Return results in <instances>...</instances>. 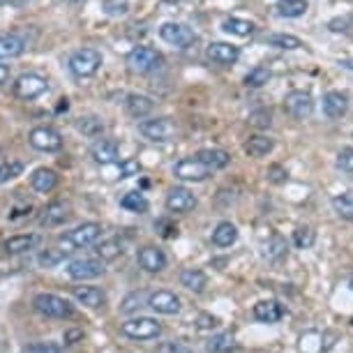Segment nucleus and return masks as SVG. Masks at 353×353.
<instances>
[{"mask_svg": "<svg viewBox=\"0 0 353 353\" xmlns=\"http://www.w3.org/2000/svg\"><path fill=\"white\" fill-rule=\"evenodd\" d=\"M181 284L185 286V289L194 291V293H201L205 289V284H208V279H205L203 270L199 268H185L181 272Z\"/></svg>", "mask_w": 353, "mask_h": 353, "instance_id": "obj_31", "label": "nucleus"}, {"mask_svg": "<svg viewBox=\"0 0 353 353\" xmlns=\"http://www.w3.org/2000/svg\"><path fill=\"white\" fill-rule=\"evenodd\" d=\"M23 353H61V349L53 344H44V342H37V344H30L26 346Z\"/></svg>", "mask_w": 353, "mask_h": 353, "instance_id": "obj_50", "label": "nucleus"}, {"mask_svg": "<svg viewBox=\"0 0 353 353\" xmlns=\"http://www.w3.org/2000/svg\"><path fill=\"white\" fill-rule=\"evenodd\" d=\"M123 243L116 241V238H109V241H102L99 245H95V254L102 261H116L118 256H123Z\"/></svg>", "mask_w": 353, "mask_h": 353, "instance_id": "obj_33", "label": "nucleus"}, {"mask_svg": "<svg viewBox=\"0 0 353 353\" xmlns=\"http://www.w3.org/2000/svg\"><path fill=\"white\" fill-rule=\"evenodd\" d=\"M286 254V243L279 236H272L268 243L263 245V256L270 259V261H277Z\"/></svg>", "mask_w": 353, "mask_h": 353, "instance_id": "obj_41", "label": "nucleus"}, {"mask_svg": "<svg viewBox=\"0 0 353 353\" xmlns=\"http://www.w3.org/2000/svg\"><path fill=\"white\" fill-rule=\"evenodd\" d=\"M5 3H10V0H0V5H5Z\"/></svg>", "mask_w": 353, "mask_h": 353, "instance_id": "obj_56", "label": "nucleus"}, {"mask_svg": "<svg viewBox=\"0 0 353 353\" xmlns=\"http://www.w3.org/2000/svg\"><path fill=\"white\" fill-rule=\"evenodd\" d=\"M128 65L139 74H150V72H155L164 65V56L159 51L150 49V46H137V49L130 51Z\"/></svg>", "mask_w": 353, "mask_h": 353, "instance_id": "obj_5", "label": "nucleus"}, {"mask_svg": "<svg viewBox=\"0 0 353 353\" xmlns=\"http://www.w3.org/2000/svg\"><path fill=\"white\" fill-rule=\"evenodd\" d=\"M339 65H342L344 70H353V61H339Z\"/></svg>", "mask_w": 353, "mask_h": 353, "instance_id": "obj_55", "label": "nucleus"}, {"mask_svg": "<svg viewBox=\"0 0 353 353\" xmlns=\"http://www.w3.org/2000/svg\"><path fill=\"white\" fill-rule=\"evenodd\" d=\"M137 261L145 272H162L166 268V254L159 248H152V245L139 250Z\"/></svg>", "mask_w": 353, "mask_h": 353, "instance_id": "obj_18", "label": "nucleus"}, {"mask_svg": "<svg viewBox=\"0 0 353 353\" xmlns=\"http://www.w3.org/2000/svg\"><path fill=\"white\" fill-rule=\"evenodd\" d=\"M332 208L339 217L353 219V192H342V194L332 196Z\"/></svg>", "mask_w": 353, "mask_h": 353, "instance_id": "obj_37", "label": "nucleus"}, {"mask_svg": "<svg viewBox=\"0 0 353 353\" xmlns=\"http://www.w3.org/2000/svg\"><path fill=\"white\" fill-rule=\"evenodd\" d=\"M104 10H106V14L121 17V14H128L130 5L125 3V0H104Z\"/></svg>", "mask_w": 353, "mask_h": 353, "instance_id": "obj_48", "label": "nucleus"}, {"mask_svg": "<svg viewBox=\"0 0 353 353\" xmlns=\"http://www.w3.org/2000/svg\"><path fill=\"white\" fill-rule=\"evenodd\" d=\"M222 30L229 32V35H236V37H252L256 30V26L248 21V19H238V17H231L226 19L222 23Z\"/></svg>", "mask_w": 353, "mask_h": 353, "instance_id": "obj_30", "label": "nucleus"}, {"mask_svg": "<svg viewBox=\"0 0 353 353\" xmlns=\"http://www.w3.org/2000/svg\"><path fill=\"white\" fill-rule=\"evenodd\" d=\"M32 307H35L42 316L49 319H70L74 314V307H72L70 301L56 296V293H39L32 301Z\"/></svg>", "mask_w": 353, "mask_h": 353, "instance_id": "obj_3", "label": "nucleus"}, {"mask_svg": "<svg viewBox=\"0 0 353 353\" xmlns=\"http://www.w3.org/2000/svg\"><path fill=\"white\" fill-rule=\"evenodd\" d=\"M90 155L97 164L106 166V164L118 162V157H121V148H118V143L111 141V139H99V141L90 148Z\"/></svg>", "mask_w": 353, "mask_h": 353, "instance_id": "obj_20", "label": "nucleus"}, {"mask_svg": "<svg viewBox=\"0 0 353 353\" xmlns=\"http://www.w3.org/2000/svg\"><path fill=\"white\" fill-rule=\"evenodd\" d=\"M169 353H192V351L188 349V346H183V344H171Z\"/></svg>", "mask_w": 353, "mask_h": 353, "instance_id": "obj_54", "label": "nucleus"}, {"mask_svg": "<svg viewBox=\"0 0 353 353\" xmlns=\"http://www.w3.org/2000/svg\"><path fill=\"white\" fill-rule=\"evenodd\" d=\"M284 111L289 113L293 121H305V118H310L312 111H314V99L305 90H291L289 95L284 97Z\"/></svg>", "mask_w": 353, "mask_h": 353, "instance_id": "obj_9", "label": "nucleus"}, {"mask_svg": "<svg viewBox=\"0 0 353 353\" xmlns=\"http://www.w3.org/2000/svg\"><path fill=\"white\" fill-rule=\"evenodd\" d=\"M104 261L102 259H77V261L68 263V275L77 282L83 279H95L99 275H104Z\"/></svg>", "mask_w": 353, "mask_h": 353, "instance_id": "obj_13", "label": "nucleus"}, {"mask_svg": "<svg viewBox=\"0 0 353 353\" xmlns=\"http://www.w3.org/2000/svg\"><path fill=\"white\" fill-rule=\"evenodd\" d=\"M70 205L68 203H63V201H53V203H49L46 208L39 212V226L42 229H56V226H61V224H65L70 219Z\"/></svg>", "mask_w": 353, "mask_h": 353, "instance_id": "obj_14", "label": "nucleus"}, {"mask_svg": "<svg viewBox=\"0 0 353 353\" xmlns=\"http://www.w3.org/2000/svg\"><path fill=\"white\" fill-rule=\"evenodd\" d=\"M337 169L353 173V148H342L337 152Z\"/></svg>", "mask_w": 353, "mask_h": 353, "instance_id": "obj_46", "label": "nucleus"}, {"mask_svg": "<svg viewBox=\"0 0 353 353\" xmlns=\"http://www.w3.org/2000/svg\"><path fill=\"white\" fill-rule=\"evenodd\" d=\"M272 148H275V143H272V139L265 134L250 137L248 143H245V152H248L250 157H265L268 152H272Z\"/></svg>", "mask_w": 353, "mask_h": 353, "instance_id": "obj_28", "label": "nucleus"}, {"mask_svg": "<svg viewBox=\"0 0 353 353\" xmlns=\"http://www.w3.org/2000/svg\"><path fill=\"white\" fill-rule=\"evenodd\" d=\"M125 109H128V113L132 118H145L150 116L152 109H155V102L148 97V95H139V92H132V95H128V99H125Z\"/></svg>", "mask_w": 353, "mask_h": 353, "instance_id": "obj_24", "label": "nucleus"}, {"mask_svg": "<svg viewBox=\"0 0 353 353\" xmlns=\"http://www.w3.org/2000/svg\"><path fill=\"white\" fill-rule=\"evenodd\" d=\"M83 337V330H68L65 332V344H77Z\"/></svg>", "mask_w": 353, "mask_h": 353, "instance_id": "obj_52", "label": "nucleus"}, {"mask_svg": "<svg viewBox=\"0 0 353 353\" xmlns=\"http://www.w3.org/2000/svg\"><path fill=\"white\" fill-rule=\"evenodd\" d=\"M8 79H10V68L8 65H0V85L8 83Z\"/></svg>", "mask_w": 353, "mask_h": 353, "instance_id": "obj_53", "label": "nucleus"}, {"mask_svg": "<svg viewBox=\"0 0 353 353\" xmlns=\"http://www.w3.org/2000/svg\"><path fill=\"white\" fill-rule=\"evenodd\" d=\"M77 130L81 132L83 137L97 139V137L104 134V121H102V118H97V116H83V118H79Z\"/></svg>", "mask_w": 353, "mask_h": 353, "instance_id": "obj_34", "label": "nucleus"}, {"mask_svg": "<svg viewBox=\"0 0 353 353\" xmlns=\"http://www.w3.org/2000/svg\"><path fill=\"white\" fill-rule=\"evenodd\" d=\"M68 68L74 77L79 79H88L95 77L99 68H102V53L97 49H90V46H83V49H77L70 56Z\"/></svg>", "mask_w": 353, "mask_h": 353, "instance_id": "obj_2", "label": "nucleus"}, {"mask_svg": "<svg viewBox=\"0 0 353 353\" xmlns=\"http://www.w3.org/2000/svg\"><path fill=\"white\" fill-rule=\"evenodd\" d=\"M139 171H141V164L137 162V159H125L118 166V176L121 178H130V176H139Z\"/></svg>", "mask_w": 353, "mask_h": 353, "instance_id": "obj_49", "label": "nucleus"}, {"mask_svg": "<svg viewBox=\"0 0 353 353\" xmlns=\"http://www.w3.org/2000/svg\"><path fill=\"white\" fill-rule=\"evenodd\" d=\"M265 176H268V181H270V183H275V185H282V183L289 181V173H286L284 166H279V164L268 166V171H265Z\"/></svg>", "mask_w": 353, "mask_h": 353, "instance_id": "obj_47", "label": "nucleus"}, {"mask_svg": "<svg viewBox=\"0 0 353 353\" xmlns=\"http://www.w3.org/2000/svg\"><path fill=\"white\" fill-rule=\"evenodd\" d=\"M139 132L148 139V141L155 143H166L176 137V123L171 118H150V121H141L139 123Z\"/></svg>", "mask_w": 353, "mask_h": 353, "instance_id": "obj_7", "label": "nucleus"}, {"mask_svg": "<svg viewBox=\"0 0 353 353\" xmlns=\"http://www.w3.org/2000/svg\"><path fill=\"white\" fill-rule=\"evenodd\" d=\"M236 241H238V229L231 222H219L215 226V231H212V243L217 248H231Z\"/></svg>", "mask_w": 353, "mask_h": 353, "instance_id": "obj_27", "label": "nucleus"}, {"mask_svg": "<svg viewBox=\"0 0 353 353\" xmlns=\"http://www.w3.org/2000/svg\"><path fill=\"white\" fill-rule=\"evenodd\" d=\"M346 111H349V97H346L344 92H339V90L325 92L323 95L325 118H330V121H339V118L346 116Z\"/></svg>", "mask_w": 353, "mask_h": 353, "instance_id": "obj_16", "label": "nucleus"}, {"mask_svg": "<svg viewBox=\"0 0 353 353\" xmlns=\"http://www.w3.org/2000/svg\"><path fill=\"white\" fill-rule=\"evenodd\" d=\"M145 305H148L152 312L164 314V316H176L183 307L181 298H178L173 291H152L148 296V301H145Z\"/></svg>", "mask_w": 353, "mask_h": 353, "instance_id": "obj_12", "label": "nucleus"}, {"mask_svg": "<svg viewBox=\"0 0 353 353\" xmlns=\"http://www.w3.org/2000/svg\"><path fill=\"white\" fill-rule=\"evenodd\" d=\"M99 236H102V224L85 222L81 226H77V229L63 233V236L58 238V245H61V250L65 252V254H70V252H74V250H81V248H88V245H95Z\"/></svg>", "mask_w": 353, "mask_h": 353, "instance_id": "obj_1", "label": "nucleus"}, {"mask_svg": "<svg viewBox=\"0 0 353 353\" xmlns=\"http://www.w3.org/2000/svg\"><path fill=\"white\" fill-rule=\"evenodd\" d=\"M250 125L254 130H268L272 125V111L270 109H256L250 113Z\"/></svg>", "mask_w": 353, "mask_h": 353, "instance_id": "obj_44", "label": "nucleus"}, {"mask_svg": "<svg viewBox=\"0 0 353 353\" xmlns=\"http://www.w3.org/2000/svg\"><path fill=\"white\" fill-rule=\"evenodd\" d=\"M194 157H199L201 162L208 166V169L215 173V171H219V169H226L229 166V162H231V155L226 150H222V148H205V150H199Z\"/></svg>", "mask_w": 353, "mask_h": 353, "instance_id": "obj_25", "label": "nucleus"}, {"mask_svg": "<svg viewBox=\"0 0 353 353\" xmlns=\"http://www.w3.org/2000/svg\"><path fill=\"white\" fill-rule=\"evenodd\" d=\"M286 314L284 305L277 301H261L254 305V319L261 323H277L282 321Z\"/></svg>", "mask_w": 353, "mask_h": 353, "instance_id": "obj_21", "label": "nucleus"}, {"mask_svg": "<svg viewBox=\"0 0 353 353\" xmlns=\"http://www.w3.org/2000/svg\"><path fill=\"white\" fill-rule=\"evenodd\" d=\"M205 349L210 353H231L236 349V339L229 332H219V335H212L208 342H205Z\"/></svg>", "mask_w": 353, "mask_h": 353, "instance_id": "obj_35", "label": "nucleus"}, {"mask_svg": "<svg viewBox=\"0 0 353 353\" xmlns=\"http://www.w3.org/2000/svg\"><path fill=\"white\" fill-rule=\"evenodd\" d=\"M145 301H148V296H145V293H141V291L130 293V296L123 301V307H121V312H123V314H132V312H137L139 307H143Z\"/></svg>", "mask_w": 353, "mask_h": 353, "instance_id": "obj_45", "label": "nucleus"}, {"mask_svg": "<svg viewBox=\"0 0 353 353\" xmlns=\"http://www.w3.org/2000/svg\"><path fill=\"white\" fill-rule=\"evenodd\" d=\"M159 37H162L166 44L178 46V49H190V46L196 42L194 30H192L190 26L176 23V21H166L159 26Z\"/></svg>", "mask_w": 353, "mask_h": 353, "instance_id": "obj_8", "label": "nucleus"}, {"mask_svg": "<svg viewBox=\"0 0 353 353\" xmlns=\"http://www.w3.org/2000/svg\"><path fill=\"white\" fill-rule=\"evenodd\" d=\"M0 152H3V150H0Z\"/></svg>", "mask_w": 353, "mask_h": 353, "instance_id": "obj_58", "label": "nucleus"}, {"mask_svg": "<svg viewBox=\"0 0 353 353\" xmlns=\"http://www.w3.org/2000/svg\"><path fill=\"white\" fill-rule=\"evenodd\" d=\"M316 241V233L310 229V226H301V229L293 231V245L298 250H310Z\"/></svg>", "mask_w": 353, "mask_h": 353, "instance_id": "obj_43", "label": "nucleus"}, {"mask_svg": "<svg viewBox=\"0 0 353 353\" xmlns=\"http://www.w3.org/2000/svg\"><path fill=\"white\" fill-rule=\"evenodd\" d=\"M121 205L125 210H130V212H145L148 210V199H145L141 192H128L123 199H121Z\"/></svg>", "mask_w": 353, "mask_h": 353, "instance_id": "obj_38", "label": "nucleus"}, {"mask_svg": "<svg viewBox=\"0 0 353 353\" xmlns=\"http://www.w3.org/2000/svg\"><path fill=\"white\" fill-rule=\"evenodd\" d=\"M26 49H28V44L21 35H0V61L19 58Z\"/></svg>", "mask_w": 353, "mask_h": 353, "instance_id": "obj_26", "label": "nucleus"}, {"mask_svg": "<svg viewBox=\"0 0 353 353\" xmlns=\"http://www.w3.org/2000/svg\"><path fill=\"white\" fill-rule=\"evenodd\" d=\"M28 141L39 152H58L63 148V137L53 128H46V125H39V128L32 130Z\"/></svg>", "mask_w": 353, "mask_h": 353, "instance_id": "obj_11", "label": "nucleus"}, {"mask_svg": "<svg viewBox=\"0 0 353 353\" xmlns=\"http://www.w3.org/2000/svg\"><path fill=\"white\" fill-rule=\"evenodd\" d=\"M23 173V162H19V159H10V162H3L0 164V185L14 181Z\"/></svg>", "mask_w": 353, "mask_h": 353, "instance_id": "obj_40", "label": "nucleus"}, {"mask_svg": "<svg viewBox=\"0 0 353 353\" xmlns=\"http://www.w3.org/2000/svg\"><path fill=\"white\" fill-rule=\"evenodd\" d=\"M196 208V196L188 188H173L166 194V210L169 212H190Z\"/></svg>", "mask_w": 353, "mask_h": 353, "instance_id": "obj_15", "label": "nucleus"}, {"mask_svg": "<svg viewBox=\"0 0 353 353\" xmlns=\"http://www.w3.org/2000/svg\"><path fill=\"white\" fill-rule=\"evenodd\" d=\"M65 259V252L58 250V248H49V250H42L37 256V263L42 265V268H56L58 263H61Z\"/></svg>", "mask_w": 353, "mask_h": 353, "instance_id": "obj_42", "label": "nucleus"}, {"mask_svg": "<svg viewBox=\"0 0 353 353\" xmlns=\"http://www.w3.org/2000/svg\"><path fill=\"white\" fill-rule=\"evenodd\" d=\"M310 10L307 0H277V14L286 19H298Z\"/></svg>", "mask_w": 353, "mask_h": 353, "instance_id": "obj_32", "label": "nucleus"}, {"mask_svg": "<svg viewBox=\"0 0 353 353\" xmlns=\"http://www.w3.org/2000/svg\"><path fill=\"white\" fill-rule=\"evenodd\" d=\"M210 173L212 171L199 157L181 159V162L173 166V176H176L178 181H185V183H201L210 176Z\"/></svg>", "mask_w": 353, "mask_h": 353, "instance_id": "obj_10", "label": "nucleus"}, {"mask_svg": "<svg viewBox=\"0 0 353 353\" xmlns=\"http://www.w3.org/2000/svg\"><path fill=\"white\" fill-rule=\"evenodd\" d=\"M121 332L130 339H155L162 335V323L152 316H134L121 325Z\"/></svg>", "mask_w": 353, "mask_h": 353, "instance_id": "obj_4", "label": "nucleus"}, {"mask_svg": "<svg viewBox=\"0 0 353 353\" xmlns=\"http://www.w3.org/2000/svg\"><path fill=\"white\" fill-rule=\"evenodd\" d=\"M301 353H323L325 351V344H323V335L321 332H305L301 337Z\"/></svg>", "mask_w": 353, "mask_h": 353, "instance_id": "obj_36", "label": "nucleus"}, {"mask_svg": "<svg viewBox=\"0 0 353 353\" xmlns=\"http://www.w3.org/2000/svg\"><path fill=\"white\" fill-rule=\"evenodd\" d=\"M270 81V70L263 68V65H256L254 70H250V74L245 77V85L248 88H261Z\"/></svg>", "mask_w": 353, "mask_h": 353, "instance_id": "obj_39", "label": "nucleus"}, {"mask_svg": "<svg viewBox=\"0 0 353 353\" xmlns=\"http://www.w3.org/2000/svg\"><path fill=\"white\" fill-rule=\"evenodd\" d=\"M199 328H215L217 325V319L215 316H210V314H201L199 316Z\"/></svg>", "mask_w": 353, "mask_h": 353, "instance_id": "obj_51", "label": "nucleus"}, {"mask_svg": "<svg viewBox=\"0 0 353 353\" xmlns=\"http://www.w3.org/2000/svg\"><path fill=\"white\" fill-rule=\"evenodd\" d=\"M30 185H32V190L39 192V194H49V192L56 190V185H58V173L53 169H46V166H39V169L32 171Z\"/></svg>", "mask_w": 353, "mask_h": 353, "instance_id": "obj_22", "label": "nucleus"}, {"mask_svg": "<svg viewBox=\"0 0 353 353\" xmlns=\"http://www.w3.org/2000/svg\"><path fill=\"white\" fill-rule=\"evenodd\" d=\"M263 42L268 46H275V49L282 51H296L303 46V39L296 35H286V32H272V35H265Z\"/></svg>", "mask_w": 353, "mask_h": 353, "instance_id": "obj_29", "label": "nucleus"}, {"mask_svg": "<svg viewBox=\"0 0 353 353\" xmlns=\"http://www.w3.org/2000/svg\"><path fill=\"white\" fill-rule=\"evenodd\" d=\"M351 291H353V279H351Z\"/></svg>", "mask_w": 353, "mask_h": 353, "instance_id": "obj_57", "label": "nucleus"}, {"mask_svg": "<svg viewBox=\"0 0 353 353\" xmlns=\"http://www.w3.org/2000/svg\"><path fill=\"white\" fill-rule=\"evenodd\" d=\"M46 90H49V81L39 74H32V72L21 74L19 79H14V83H12V92H14V97L23 99V102L37 99L39 95H44Z\"/></svg>", "mask_w": 353, "mask_h": 353, "instance_id": "obj_6", "label": "nucleus"}, {"mask_svg": "<svg viewBox=\"0 0 353 353\" xmlns=\"http://www.w3.org/2000/svg\"><path fill=\"white\" fill-rule=\"evenodd\" d=\"M205 56L217 65H233L241 58V49L229 42H212L208 44V49H205Z\"/></svg>", "mask_w": 353, "mask_h": 353, "instance_id": "obj_17", "label": "nucleus"}, {"mask_svg": "<svg viewBox=\"0 0 353 353\" xmlns=\"http://www.w3.org/2000/svg\"><path fill=\"white\" fill-rule=\"evenodd\" d=\"M39 245V236L37 233H21V236H12L3 243V250L8 254H23V252L35 250Z\"/></svg>", "mask_w": 353, "mask_h": 353, "instance_id": "obj_23", "label": "nucleus"}, {"mask_svg": "<svg viewBox=\"0 0 353 353\" xmlns=\"http://www.w3.org/2000/svg\"><path fill=\"white\" fill-rule=\"evenodd\" d=\"M72 296L77 298L79 305L90 307V310H99L106 305V293L99 289V286H74Z\"/></svg>", "mask_w": 353, "mask_h": 353, "instance_id": "obj_19", "label": "nucleus"}]
</instances>
